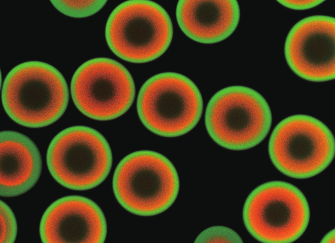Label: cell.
I'll use <instances>...</instances> for the list:
<instances>
[{
    "label": "cell",
    "instance_id": "1",
    "mask_svg": "<svg viewBox=\"0 0 335 243\" xmlns=\"http://www.w3.org/2000/svg\"><path fill=\"white\" fill-rule=\"evenodd\" d=\"M69 89L53 66L31 61L14 67L4 80L2 100L6 112L18 124L41 128L58 120L67 107Z\"/></svg>",
    "mask_w": 335,
    "mask_h": 243
},
{
    "label": "cell",
    "instance_id": "2",
    "mask_svg": "<svg viewBox=\"0 0 335 243\" xmlns=\"http://www.w3.org/2000/svg\"><path fill=\"white\" fill-rule=\"evenodd\" d=\"M179 179L172 162L162 154L140 150L125 156L118 164L113 189L118 202L127 211L151 216L167 210L175 201Z\"/></svg>",
    "mask_w": 335,
    "mask_h": 243
},
{
    "label": "cell",
    "instance_id": "3",
    "mask_svg": "<svg viewBox=\"0 0 335 243\" xmlns=\"http://www.w3.org/2000/svg\"><path fill=\"white\" fill-rule=\"evenodd\" d=\"M272 113L264 97L250 88L232 86L215 93L205 112V125L212 139L229 150H243L259 144L272 125Z\"/></svg>",
    "mask_w": 335,
    "mask_h": 243
},
{
    "label": "cell",
    "instance_id": "4",
    "mask_svg": "<svg viewBox=\"0 0 335 243\" xmlns=\"http://www.w3.org/2000/svg\"><path fill=\"white\" fill-rule=\"evenodd\" d=\"M105 35L111 50L128 62L141 63L162 55L172 41L173 26L166 11L150 1L121 3L111 13Z\"/></svg>",
    "mask_w": 335,
    "mask_h": 243
},
{
    "label": "cell",
    "instance_id": "5",
    "mask_svg": "<svg viewBox=\"0 0 335 243\" xmlns=\"http://www.w3.org/2000/svg\"><path fill=\"white\" fill-rule=\"evenodd\" d=\"M203 103L200 91L189 78L176 72L157 74L142 86L137 111L152 133L175 137L191 131L198 122Z\"/></svg>",
    "mask_w": 335,
    "mask_h": 243
},
{
    "label": "cell",
    "instance_id": "6",
    "mask_svg": "<svg viewBox=\"0 0 335 243\" xmlns=\"http://www.w3.org/2000/svg\"><path fill=\"white\" fill-rule=\"evenodd\" d=\"M243 218L249 233L265 243H289L306 230L310 208L303 192L286 182H267L249 194Z\"/></svg>",
    "mask_w": 335,
    "mask_h": 243
},
{
    "label": "cell",
    "instance_id": "7",
    "mask_svg": "<svg viewBox=\"0 0 335 243\" xmlns=\"http://www.w3.org/2000/svg\"><path fill=\"white\" fill-rule=\"evenodd\" d=\"M269 153L282 174L295 179L309 178L324 170L333 160L334 138L329 128L315 117L293 115L275 127Z\"/></svg>",
    "mask_w": 335,
    "mask_h": 243
},
{
    "label": "cell",
    "instance_id": "8",
    "mask_svg": "<svg viewBox=\"0 0 335 243\" xmlns=\"http://www.w3.org/2000/svg\"><path fill=\"white\" fill-rule=\"evenodd\" d=\"M48 170L61 185L86 190L102 183L112 164L109 143L97 131L84 126L67 128L52 140L46 155Z\"/></svg>",
    "mask_w": 335,
    "mask_h": 243
},
{
    "label": "cell",
    "instance_id": "9",
    "mask_svg": "<svg viewBox=\"0 0 335 243\" xmlns=\"http://www.w3.org/2000/svg\"><path fill=\"white\" fill-rule=\"evenodd\" d=\"M76 106L86 116L98 120L119 117L131 106L135 87L127 69L116 60L96 58L76 70L71 84Z\"/></svg>",
    "mask_w": 335,
    "mask_h": 243
},
{
    "label": "cell",
    "instance_id": "10",
    "mask_svg": "<svg viewBox=\"0 0 335 243\" xmlns=\"http://www.w3.org/2000/svg\"><path fill=\"white\" fill-rule=\"evenodd\" d=\"M284 54L290 69L304 79H334L335 18L314 15L298 21L286 37Z\"/></svg>",
    "mask_w": 335,
    "mask_h": 243
},
{
    "label": "cell",
    "instance_id": "11",
    "mask_svg": "<svg viewBox=\"0 0 335 243\" xmlns=\"http://www.w3.org/2000/svg\"><path fill=\"white\" fill-rule=\"evenodd\" d=\"M107 222L99 207L90 199L68 195L52 202L40 224L45 243H101L107 235Z\"/></svg>",
    "mask_w": 335,
    "mask_h": 243
},
{
    "label": "cell",
    "instance_id": "12",
    "mask_svg": "<svg viewBox=\"0 0 335 243\" xmlns=\"http://www.w3.org/2000/svg\"><path fill=\"white\" fill-rule=\"evenodd\" d=\"M176 14L185 34L195 42L210 44L222 41L233 32L240 11L235 0H181Z\"/></svg>",
    "mask_w": 335,
    "mask_h": 243
},
{
    "label": "cell",
    "instance_id": "13",
    "mask_svg": "<svg viewBox=\"0 0 335 243\" xmlns=\"http://www.w3.org/2000/svg\"><path fill=\"white\" fill-rule=\"evenodd\" d=\"M1 196L14 197L29 190L42 171L40 152L32 141L22 133L1 132Z\"/></svg>",
    "mask_w": 335,
    "mask_h": 243
},
{
    "label": "cell",
    "instance_id": "14",
    "mask_svg": "<svg viewBox=\"0 0 335 243\" xmlns=\"http://www.w3.org/2000/svg\"><path fill=\"white\" fill-rule=\"evenodd\" d=\"M53 6L61 13L74 18H84L98 12L107 1H51Z\"/></svg>",
    "mask_w": 335,
    "mask_h": 243
},
{
    "label": "cell",
    "instance_id": "15",
    "mask_svg": "<svg viewBox=\"0 0 335 243\" xmlns=\"http://www.w3.org/2000/svg\"><path fill=\"white\" fill-rule=\"evenodd\" d=\"M204 242H243L241 237L233 230L222 226L209 227L197 236L194 241Z\"/></svg>",
    "mask_w": 335,
    "mask_h": 243
},
{
    "label": "cell",
    "instance_id": "16",
    "mask_svg": "<svg viewBox=\"0 0 335 243\" xmlns=\"http://www.w3.org/2000/svg\"><path fill=\"white\" fill-rule=\"evenodd\" d=\"M1 243L14 242L17 233V225L15 215L10 207L1 200Z\"/></svg>",
    "mask_w": 335,
    "mask_h": 243
},
{
    "label": "cell",
    "instance_id": "17",
    "mask_svg": "<svg viewBox=\"0 0 335 243\" xmlns=\"http://www.w3.org/2000/svg\"><path fill=\"white\" fill-rule=\"evenodd\" d=\"M323 0H280L277 2L281 5L290 9L305 10L313 8L321 4Z\"/></svg>",
    "mask_w": 335,
    "mask_h": 243
},
{
    "label": "cell",
    "instance_id": "18",
    "mask_svg": "<svg viewBox=\"0 0 335 243\" xmlns=\"http://www.w3.org/2000/svg\"><path fill=\"white\" fill-rule=\"evenodd\" d=\"M334 241V230L327 233L322 239L321 242H333Z\"/></svg>",
    "mask_w": 335,
    "mask_h": 243
}]
</instances>
